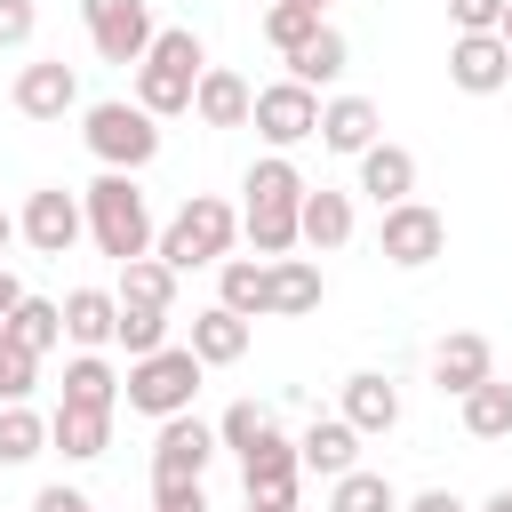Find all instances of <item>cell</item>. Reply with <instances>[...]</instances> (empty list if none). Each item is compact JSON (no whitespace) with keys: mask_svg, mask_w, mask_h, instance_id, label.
<instances>
[{"mask_svg":"<svg viewBox=\"0 0 512 512\" xmlns=\"http://www.w3.org/2000/svg\"><path fill=\"white\" fill-rule=\"evenodd\" d=\"M80 224H88L96 256H112V264H136V256H152V240H160L144 184H136V176H120V168H104V176L80 192Z\"/></svg>","mask_w":512,"mask_h":512,"instance_id":"cell-1","label":"cell"},{"mask_svg":"<svg viewBox=\"0 0 512 512\" xmlns=\"http://www.w3.org/2000/svg\"><path fill=\"white\" fill-rule=\"evenodd\" d=\"M200 72H208L200 32H192V24H160L152 48H144V64H136V104H144L152 120H176V112H192Z\"/></svg>","mask_w":512,"mask_h":512,"instance_id":"cell-2","label":"cell"},{"mask_svg":"<svg viewBox=\"0 0 512 512\" xmlns=\"http://www.w3.org/2000/svg\"><path fill=\"white\" fill-rule=\"evenodd\" d=\"M232 240H240V208H232V200H216V192H192V200L160 224L152 256L184 280V272H200V264H224V256H232Z\"/></svg>","mask_w":512,"mask_h":512,"instance_id":"cell-3","label":"cell"},{"mask_svg":"<svg viewBox=\"0 0 512 512\" xmlns=\"http://www.w3.org/2000/svg\"><path fill=\"white\" fill-rule=\"evenodd\" d=\"M80 144H88L104 168L136 176V168L160 160V120H152L136 96H104V104H80Z\"/></svg>","mask_w":512,"mask_h":512,"instance_id":"cell-4","label":"cell"},{"mask_svg":"<svg viewBox=\"0 0 512 512\" xmlns=\"http://www.w3.org/2000/svg\"><path fill=\"white\" fill-rule=\"evenodd\" d=\"M200 376H208V368H200L184 344H160V352L128 360V376H120V400H128L136 416L168 424V416H192V400H200Z\"/></svg>","mask_w":512,"mask_h":512,"instance_id":"cell-5","label":"cell"},{"mask_svg":"<svg viewBox=\"0 0 512 512\" xmlns=\"http://www.w3.org/2000/svg\"><path fill=\"white\" fill-rule=\"evenodd\" d=\"M376 248H384V264H400V272H424V264L448 256V216H440L432 200H400V208L376 216Z\"/></svg>","mask_w":512,"mask_h":512,"instance_id":"cell-6","label":"cell"},{"mask_svg":"<svg viewBox=\"0 0 512 512\" xmlns=\"http://www.w3.org/2000/svg\"><path fill=\"white\" fill-rule=\"evenodd\" d=\"M80 24H88V48L104 64H144L152 48V0H80Z\"/></svg>","mask_w":512,"mask_h":512,"instance_id":"cell-7","label":"cell"},{"mask_svg":"<svg viewBox=\"0 0 512 512\" xmlns=\"http://www.w3.org/2000/svg\"><path fill=\"white\" fill-rule=\"evenodd\" d=\"M248 128H256L272 152H296V144H312V128H320V96L296 88V80H272V88H256Z\"/></svg>","mask_w":512,"mask_h":512,"instance_id":"cell-8","label":"cell"},{"mask_svg":"<svg viewBox=\"0 0 512 512\" xmlns=\"http://www.w3.org/2000/svg\"><path fill=\"white\" fill-rule=\"evenodd\" d=\"M16 240H32L40 256H72V248L88 240V224H80V192L40 184V192L24 200V216H16Z\"/></svg>","mask_w":512,"mask_h":512,"instance_id":"cell-9","label":"cell"},{"mask_svg":"<svg viewBox=\"0 0 512 512\" xmlns=\"http://www.w3.org/2000/svg\"><path fill=\"white\" fill-rule=\"evenodd\" d=\"M208 456H216V424L168 416L160 440H152V488H192V480L208 472Z\"/></svg>","mask_w":512,"mask_h":512,"instance_id":"cell-10","label":"cell"},{"mask_svg":"<svg viewBox=\"0 0 512 512\" xmlns=\"http://www.w3.org/2000/svg\"><path fill=\"white\" fill-rule=\"evenodd\" d=\"M8 104H16L24 120H64V112H80V72H72L64 56H32V64H16Z\"/></svg>","mask_w":512,"mask_h":512,"instance_id":"cell-11","label":"cell"},{"mask_svg":"<svg viewBox=\"0 0 512 512\" xmlns=\"http://www.w3.org/2000/svg\"><path fill=\"white\" fill-rule=\"evenodd\" d=\"M448 80L464 96H496V88H512V48L496 32H456L448 40Z\"/></svg>","mask_w":512,"mask_h":512,"instance_id":"cell-12","label":"cell"},{"mask_svg":"<svg viewBox=\"0 0 512 512\" xmlns=\"http://www.w3.org/2000/svg\"><path fill=\"white\" fill-rule=\"evenodd\" d=\"M296 480H304V464H296V440L272 424L248 456H240V488L248 496H264V504H296Z\"/></svg>","mask_w":512,"mask_h":512,"instance_id":"cell-13","label":"cell"},{"mask_svg":"<svg viewBox=\"0 0 512 512\" xmlns=\"http://www.w3.org/2000/svg\"><path fill=\"white\" fill-rule=\"evenodd\" d=\"M488 376H496V344H488L480 328H456V336L432 344V384H440L448 400H464V392L488 384Z\"/></svg>","mask_w":512,"mask_h":512,"instance_id":"cell-14","label":"cell"},{"mask_svg":"<svg viewBox=\"0 0 512 512\" xmlns=\"http://www.w3.org/2000/svg\"><path fill=\"white\" fill-rule=\"evenodd\" d=\"M264 272H272V296H264V320H304V312H320V296H328V280H320V264H312V256H272Z\"/></svg>","mask_w":512,"mask_h":512,"instance_id":"cell-15","label":"cell"},{"mask_svg":"<svg viewBox=\"0 0 512 512\" xmlns=\"http://www.w3.org/2000/svg\"><path fill=\"white\" fill-rule=\"evenodd\" d=\"M248 336H256V320H240V312L208 304V312H192V336H184V352H192L200 368H232V360H248Z\"/></svg>","mask_w":512,"mask_h":512,"instance_id":"cell-16","label":"cell"},{"mask_svg":"<svg viewBox=\"0 0 512 512\" xmlns=\"http://www.w3.org/2000/svg\"><path fill=\"white\" fill-rule=\"evenodd\" d=\"M360 440H376V432H392L400 424V384L392 376H376V368H360V376H344V408H336Z\"/></svg>","mask_w":512,"mask_h":512,"instance_id":"cell-17","label":"cell"},{"mask_svg":"<svg viewBox=\"0 0 512 512\" xmlns=\"http://www.w3.org/2000/svg\"><path fill=\"white\" fill-rule=\"evenodd\" d=\"M296 464L320 472V480H344V472L360 464V432H352L344 416H312V424L296 432Z\"/></svg>","mask_w":512,"mask_h":512,"instance_id":"cell-18","label":"cell"},{"mask_svg":"<svg viewBox=\"0 0 512 512\" xmlns=\"http://www.w3.org/2000/svg\"><path fill=\"white\" fill-rule=\"evenodd\" d=\"M248 104H256V88H248L232 64H208L200 88H192V120H200V128H248Z\"/></svg>","mask_w":512,"mask_h":512,"instance_id":"cell-19","label":"cell"},{"mask_svg":"<svg viewBox=\"0 0 512 512\" xmlns=\"http://www.w3.org/2000/svg\"><path fill=\"white\" fill-rule=\"evenodd\" d=\"M312 136H320L328 152L360 160V152H368V144L384 136V120H376V104H368V96H328V104H320V128H312Z\"/></svg>","mask_w":512,"mask_h":512,"instance_id":"cell-20","label":"cell"},{"mask_svg":"<svg viewBox=\"0 0 512 512\" xmlns=\"http://www.w3.org/2000/svg\"><path fill=\"white\" fill-rule=\"evenodd\" d=\"M360 192H368L376 208H400V200H416V152L376 136V144L360 152Z\"/></svg>","mask_w":512,"mask_h":512,"instance_id":"cell-21","label":"cell"},{"mask_svg":"<svg viewBox=\"0 0 512 512\" xmlns=\"http://www.w3.org/2000/svg\"><path fill=\"white\" fill-rule=\"evenodd\" d=\"M352 240V192H328V184H312L304 192V208H296V248H344Z\"/></svg>","mask_w":512,"mask_h":512,"instance_id":"cell-22","label":"cell"},{"mask_svg":"<svg viewBox=\"0 0 512 512\" xmlns=\"http://www.w3.org/2000/svg\"><path fill=\"white\" fill-rule=\"evenodd\" d=\"M48 448L64 464H96L112 448V408H56L48 416Z\"/></svg>","mask_w":512,"mask_h":512,"instance_id":"cell-23","label":"cell"},{"mask_svg":"<svg viewBox=\"0 0 512 512\" xmlns=\"http://www.w3.org/2000/svg\"><path fill=\"white\" fill-rule=\"evenodd\" d=\"M112 328H120V296H112V288H72V296H64V336H72L80 352H104Z\"/></svg>","mask_w":512,"mask_h":512,"instance_id":"cell-24","label":"cell"},{"mask_svg":"<svg viewBox=\"0 0 512 512\" xmlns=\"http://www.w3.org/2000/svg\"><path fill=\"white\" fill-rule=\"evenodd\" d=\"M264 296H272V272L264 256H224L216 264V304L240 312V320H264Z\"/></svg>","mask_w":512,"mask_h":512,"instance_id":"cell-25","label":"cell"},{"mask_svg":"<svg viewBox=\"0 0 512 512\" xmlns=\"http://www.w3.org/2000/svg\"><path fill=\"white\" fill-rule=\"evenodd\" d=\"M56 408H120V368L104 352H72L64 360V400Z\"/></svg>","mask_w":512,"mask_h":512,"instance_id":"cell-26","label":"cell"},{"mask_svg":"<svg viewBox=\"0 0 512 512\" xmlns=\"http://www.w3.org/2000/svg\"><path fill=\"white\" fill-rule=\"evenodd\" d=\"M344 64H352V40H344L336 24H320V32L288 56V80H296V88H328V80H344Z\"/></svg>","mask_w":512,"mask_h":512,"instance_id":"cell-27","label":"cell"},{"mask_svg":"<svg viewBox=\"0 0 512 512\" xmlns=\"http://www.w3.org/2000/svg\"><path fill=\"white\" fill-rule=\"evenodd\" d=\"M296 208H304V200H248V208H240V232L256 240L264 264H272V256H296Z\"/></svg>","mask_w":512,"mask_h":512,"instance_id":"cell-28","label":"cell"},{"mask_svg":"<svg viewBox=\"0 0 512 512\" xmlns=\"http://www.w3.org/2000/svg\"><path fill=\"white\" fill-rule=\"evenodd\" d=\"M8 336H16V344H24L32 360H48V352L64 344V304H56V296H32V288H24V304L8 312Z\"/></svg>","mask_w":512,"mask_h":512,"instance_id":"cell-29","label":"cell"},{"mask_svg":"<svg viewBox=\"0 0 512 512\" xmlns=\"http://www.w3.org/2000/svg\"><path fill=\"white\" fill-rule=\"evenodd\" d=\"M112 296L136 304V312H176V272L160 256H136V264H120V288Z\"/></svg>","mask_w":512,"mask_h":512,"instance_id":"cell-30","label":"cell"},{"mask_svg":"<svg viewBox=\"0 0 512 512\" xmlns=\"http://www.w3.org/2000/svg\"><path fill=\"white\" fill-rule=\"evenodd\" d=\"M456 408H464V432H472V440H512V384H504V376L472 384Z\"/></svg>","mask_w":512,"mask_h":512,"instance_id":"cell-31","label":"cell"},{"mask_svg":"<svg viewBox=\"0 0 512 512\" xmlns=\"http://www.w3.org/2000/svg\"><path fill=\"white\" fill-rule=\"evenodd\" d=\"M328 512H400V488L368 464H352L344 480H328Z\"/></svg>","mask_w":512,"mask_h":512,"instance_id":"cell-32","label":"cell"},{"mask_svg":"<svg viewBox=\"0 0 512 512\" xmlns=\"http://www.w3.org/2000/svg\"><path fill=\"white\" fill-rule=\"evenodd\" d=\"M40 448H48V416L32 400H8L0 408V464H32Z\"/></svg>","mask_w":512,"mask_h":512,"instance_id":"cell-33","label":"cell"},{"mask_svg":"<svg viewBox=\"0 0 512 512\" xmlns=\"http://www.w3.org/2000/svg\"><path fill=\"white\" fill-rule=\"evenodd\" d=\"M240 192H248V200H304L312 184H304V168H296L288 152H264V160L240 176Z\"/></svg>","mask_w":512,"mask_h":512,"instance_id":"cell-34","label":"cell"},{"mask_svg":"<svg viewBox=\"0 0 512 512\" xmlns=\"http://www.w3.org/2000/svg\"><path fill=\"white\" fill-rule=\"evenodd\" d=\"M168 328H176V312H136V304H120V328H112V344H120L128 360H144V352H160V344H176Z\"/></svg>","mask_w":512,"mask_h":512,"instance_id":"cell-35","label":"cell"},{"mask_svg":"<svg viewBox=\"0 0 512 512\" xmlns=\"http://www.w3.org/2000/svg\"><path fill=\"white\" fill-rule=\"evenodd\" d=\"M320 24H328V16H312V8H296V0H272V8H264V40H272L280 56H296Z\"/></svg>","mask_w":512,"mask_h":512,"instance_id":"cell-36","label":"cell"},{"mask_svg":"<svg viewBox=\"0 0 512 512\" xmlns=\"http://www.w3.org/2000/svg\"><path fill=\"white\" fill-rule=\"evenodd\" d=\"M264 432H272V408H256V400H232V408L216 416V448H232V456H248Z\"/></svg>","mask_w":512,"mask_h":512,"instance_id":"cell-37","label":"cell"},{"mask_svg":"<svg viewBox=\"0 0 512 512\" xmlns=\"http://www.w3.org/2000/svg\"><path fill=\"white\" fill-rule=\"evenodd\" d=\"M32 384H40V360L0 328V408H8V400H32Z\"/></svg>","mask_w":512,"mask_h":512,"instance_id":"cell-38","label":"cell"},{"mask_svg":"<svg viewBox=\"0 0 512 512\" xmlns=\"http://www.w3.org/2000/svg\"><path fill=\"white\" fill-rule=\"evenodd\" d=\"M40 32V0H0V48H24Z\"/></svg>","mask_w":512,"mask_h":512,"instance_id":"cell-39","label":"cell"},{"mask_svg":"<svg viewBox=\"0 0 512 512\" xmlns=\"http://www.w3.org/2000/svg\"><path fill=\"white\" fill-rule=\"evenodd\" d=\"M448 24L456 32H496L504 24V0H448Z\"/></svg>","mask_w":512,"mask_h":512,"instance_id":"cell-40","label":"cell"},{"mask_svg":"<svg viewBox=\"0 0 512 512\" xmlns=\"http://www.w3.org/2000/svg\"><path fill=\"white\" fill-rule=\"evenodd\" d=\"M400 512H472L456 488H416V496H400Z\"/></svg>","mask_w":512,"mask_h":512,"instance_id":"cell-41","label":"cell"},{"mask_svg":"<svg viewBox=\"0 0 512 512\" xmlns=\"http://www.w3.org/2000/svg\"><path fill=\"white\" fill-rule=\"evenodd\" d=\"M152 512H208V496H200V480L192 488H152Z\"/></svg>","mask_w":512,"mask_h":512,"instance_id":"cell-42","label":"cell"},{"mask_svg":"<svg viewBox=\"0 0 512 512\" xmlns=\"http://www.w3.org/2000/svg\"><path fill=\"white\" fill-rule=\"evenodd\" d=\"M32 512H96V504H88L80 488H64V480H56V488H40V496H32Z\"/></svg>","mask_w":512,"mask_h":512,"instance_id":"cell-43","label":"cell"},{"mask_svg":"<svg viewBox=\"0 0 512 512\" xmlns=\"http://www.w3.org/2000/svg\"><path fill=\"white\" fill-rule=\"evenodd\" d=\"M16 304H24V280L0 264V328H8V312H16Z\"/></svg>","mask_w":512,"mask_h":512,"instance_id":"cell-44","label":"cell"},{"mask_svg":"<svg viewBox=\"0 0 512 512\" xmlns=\"http://www.w3.org/2000/svg\"><path fill=\"white\" fill-rule=\"evenodd\" d=\"M8 240H16V216H8V208H0V256H8Z\"/></svg>","mask_w":512,"mask_h":512,"instance_id":"cell-45","label":"cell"},{"mask_svg":"<svg viewBox=\"0 0 512 512\" xmlns=\"http://www.w3.org/2000/svg\"><path fill=\"white\" fill-rule=\"evenodd\" d=\"M480 512H512V488H496V496H488V504H480Z\"/></svg>","mask_w":512,"mask_h":512,"instance_id":"cell-46","label":"cell"},{"mask_svg":"<svg viewBox=\"0 0 512 512\" xmlns=\"http://www.w3.org/2000/svg\"><path fill=\"white\" fill-rule=\"evenodd\" d=\"M248 512H296V504H264V496H248Z\"/></svg>","mask_w":512,"mask_h":512,"instance_id":"cell-47","label":"cell"},{"mask_svg":"<svg viewBox=\"0 0 512 512\" xmlns=\"http://www.w3.org/2000/svg\"><path fill=\"white\" fill-rule=\"evenodd\" d=\"M496 40H504V48H512V0H504V24H496Z\"/></svg>","mask_w":512,"mask_h":512,"instance_id":"cell-48","label":"cell"},{"mask_svg":"<svg viewBox=\"0 0 512 512\" xmlns=\"http://www.w3.org/2000/svg\"><path fill=\"white\" fill-rule=\"evenodd\" d=\"M296 8H312V16H328V0H296Z\"/></svg>","mask_w":512,"mask_h":512,"instance_id":"cell-49","label":"cell"}]
</instances>
